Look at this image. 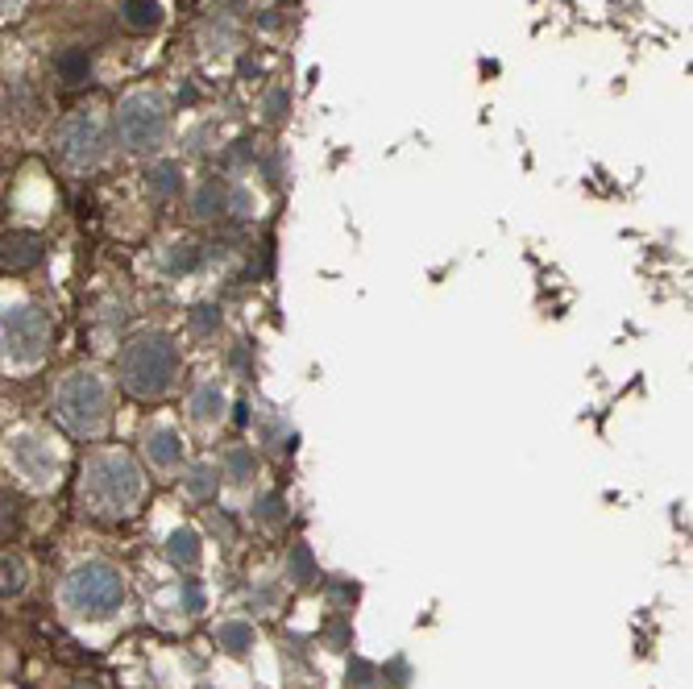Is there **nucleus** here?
I'll use <instances>...</instances> for the list:
<instances>
[{"label": "nucleus", "mask_w": 693, "mask_h": 689, "mask_svg": "<svg viewBox=\"0 0 693 689\" xmlns=\"http://www.w3.org/2000/svg\"><path fill=\"white\" fill-rule=\"evenodd\" d=\"M179 353L166 333H146L121 353V387L137 399H158L175 382Z\"/></svg>", "instance_id": "f257e3e1"}, {"label": "nucleus", "mask_w": 693, "mask_h": 689, "mask_svg": "<svg viewBox=\"0 0 693 689\" xmlns=\"http://www.w3.org/2000/svg\"><path fill=\"white\" fill-rule=\"evenodd\" d=\"M142 494V474L125 453H96L83 470V499L100 515H121Z\"/></svg>", "instance_id": "f03ea898"}, {"label": "nucleus", "mask_w": 693, "mask_h": 689, "mask_svg": "<svg viewBox=\"0 0 693 689\" xmlns=\"http://www.w3.org/2000/svg\"><path fill=\"white\" fill-rule=\"evenodd\" d=\"M54 416L75 436H96L108 420V387L96 374H71L54 395Z\"/></svg>", "instance_id": "7ed1b4c3"}, {"label": "nucleus", "mask_w": 693, "mask_h": 689, "mask_svg": "<svg viewBox=\"0 0 693 689\" xmlns=\"http://www.w3.org/2000/svg\"><path fill=\"white\" fill-rule=\"evenodd\" d=\"M121 602H125V582L113 565L88 561L67 577V606L83 619H108L113 611H121Z\"/></svg>", "instance_id": "20e7f679"}, {"label": "nucleus", "mask_w": 693, "mask_h": 689, "mask_svg": "<svg viewBox=\"0 0 693 689\" xmlns=\"http://www.w3.org/2000/svg\"><path fill=\"white\" fill-rule=\"evenodd\" d=\"M166 133V108L154 92H137L117 108V137L125 150H154Z\"/></svg>", "instance_id": "39448f33"}, {"label": "nucleus", "mask_w": 693, "mask_h": 689, "mask_svg": "<svg viewBox=\"0 0 693 689\" xmlns=\"http://www.w3.org/2000/svg\"><path fill=\"white\" fill-rule=\"evenodd\" d=\"M100 146H104V133H100V121L92 113L67 117L59 125V133H54V150H59V158H67L71 167H88V162H96Z\"/></svg>", "instance_id": "423d86ee"}, {"label": "nucleus", "mask_w": 693, "mask_h": 689, "mask_svg": "<svg viewBox=\"0 0 693 689\" xmlns=\"http://www.w3.org/2000/svg\"><path fill=\"white\" fill-rule=\"evenodd\" d=\"M0 333H5V345L17 362H38L46 349V320L34 308H9L0 316Z\"/></svg>", "instance_id": "0eeeda50"}, {"label": "nucleus", "mask_w": 693, "mask_h": 689, "mask_svg": "<svg viewBox=\"0 0 693 689\" xmlns=\"http://www.w3.org/2000/svg\"><path fill=\"white\" fill-rule=\"evenodd\" d=\"M42 241L34 233H0V270L21 274V270H34L42 262Z\"/></svg>", "instance_id": "6e6552de"}, {"label": "nucleus", "mask_w": 693, "mask_h": 689, "mask_svg": "<svg viewBox=\"0 0 693 689\" xmlns=\"http://www.w3.org/2000/svg\"><path fill=\"white\" fill-rule=\"evenodd\" d=\"M13 461L21 465V474L34 478V482H46L54 474V453L42 445L38 436H17L13 440Z\"/></svg>", "instance_id": "1a4fd4ad"}, {"label": "nucleus", "mask_w": 693, "mask_h": 689, "mask_svg": "<svg viewBox=\"0 0 693 689\" xmlns=\"http://www.w3.org/2000/svg\"><path fill=\"white\" fill-rule=\"evenodd\" d=\"M146 457L154 465H175L183 457V445H179V432L175 428H150L146 432Z\"/></svg>", "instance_id": "9d476101"}, {"label": "nucleus", "mask_w": 693, "mask_h": 689, "mask_svg": "<svg viewBox=\"0 0 693 689\" xmlns=\"http://www.w3.org/2000/svg\"><path fill=\"white\" fill-rule=\"evenodd\" d=\"M54 71H59V79H63L67 88H79L83 79H88V71H92L88 50H83V46H67L59 59H54Z\"/></svg>", "instance_id": "9b49d317"}, {"label": "nucleus", "mask_w": 693, "mask_h": 689, "mask_svg": "<svg viewBox=\"0 0 693 689\" xmlns=\"http://www.w3.org/2000/svg\"><path fill=\"white\" fill-rule=\"evenodd\" d=\"M229 208V187L220 183V179H208L200 191H196V200H191V212H196L200 220H208V216H220Z\"/></svg>", "instance_id": "f8f14e48"}, {"label": "nucleus", "mask_w": 693, "mask_h": 689, "mask_svg": "<svg viewBox=\"0 0 693 689\" xmlns=\"http://www.w3.org/2000/svg\"><path fill=\"white\" fill-rule=\"evenodd\" d=\"M121 21L129 25V30L146 34V30H154V25L162 21V9H158V0H125V5H121Z\"/></svg>", "instance_id": "ddd939ff"}, {"label": "nucleus", "mask_w": 693, "mask_h": 689, "mask_svg": "<svg viewBox=\"0 0 693 689\" xmlns=\"http://www.w3.org/2000/svg\"><path fill=\"white\" fill-rule=\"evenodd\" d=\"M187 411H191V416H196V420H216L220 411H225V395H220L216 382H200V387L191 391Z\"/></svg>", "instance_id": "4468645a"}, {"label": "nucleus", "mask_w": 693, "mask_h": 689, "mask_svg": "<svg viewBox=\"0 0 693 689\" xmlns=\"http://www.w3.org/2000/svg\"><path fill=\"white\" fill-rule=\"evenodd\" d=\"M146 183H150V196H154L158 204L171 200V196H179V187H183L175 162H158V167H150V171H146Z\"/></svg>", "instance_id": "2eb2a0df"}, {"label": "nucleus", "mask_w": 693, "mask_h": 689, "mask_svg": "<svg viewBox=\"0 0 693 689\" xmlns=\"http://www.w3.org/2000/svg\"><path fill=\"white\" fill-rule=\"evenodd\" d=\"M220 470H225L229 482H249L258 470V461L245 445H233V449H225V457H220Z\"/></svg>", "instance_id": "dca6fc26"}, {"label": "nucleus", "mask_w": 693, "mask_h": 689, "mask_svg": "<svg viewBox=\"0 0 693 689\" xmlns=\"http://www.w3.org/2000/svg\"><path fill=\"white\" fill-rule=\"evenodd\" d=\"M166 557H171L179 569L196 565V561H200V536L191 532V528H179V532L171 536V544H166Z\"/></svg>", "instance_id": "f3484780"}, {"label": "nucleus", "mask_w": 693, "mask_h": 689, "mask_svg": "<svg viewBox=\"0 0 693 689\" xmlns=\"http://www.w3.org/2000/svg\"><path fill=\"white\" fill-rule=\"evenodd\" d=\"M21 590H25V565L17 557L0 553V598H13Z\"/></svg>", "instance_id": "a211bd4d"}, {"label": "nucleus", "mask_w": 693, "mask_h": 689, "mask_svg": "<svg viewBox=\"0 0 693 689\" xmlns=\"http://www.w3.org/2000/svg\"><path fill=\"white\" fill-rule=\"evenodd\" d=\"M216 640L225 644V652L245 656L249 644H254V627H249V623H225V627H220V636H216Z\"/></svg>", "instance_id": "6ab92c4d"}, {"label": "nucleus", "mask_w": 693, "mask_h": 689, "mask_svg": "<svg viewBox=\"0 0 693 689\" xmlns=\"http://www.w3.org/2000/svg\"><path fill=\"white\" fill-rule=\"evenodd\" d=\"M216 474L208 470V465H191V470H187V478H183V490L191 494V499H208V494L216 490Z\"/></svg>", "instance_id": "aec40b11"}, {"label": "nucleus", "mask_w": 693, "mask_h": 689, "mask_svg": "<svg viewBox=\"0 0 693 689\" xmlns=\"http://www.w3.org/2000/svg\"><path fill=\"white\" fill-rule=\"evenodd\" d=\"M17 523H21V507H17V499H13L9 490H0V544L13 540Z\"/></svg>", "instance_id": "412c9836"}, {"label": "nucleus", "mask_w": 693, "mask_h": 689, "mask_svg": "<svg viewBox=\"0 0 693 689\" xmlns=\"http://www.w3.org/2000/svg\"><path fill=\"white\" fill-rule=\"evenodd\" d=\"M287 577H295V582H312V577H316V569H312V553H308V548H295V553H291V561H287Z\"/></svg>", "instance_id": "4be33fe9"}, {"label": "nucleus", "mask_w": 693, "mask_h": 689, "mask_svg": "<svg viewBox=\"0 0 693 689\" xmlns=\"http://www.w3.org/2000/svg\"><path fill=\"white\" fill-rule=\"evenodd\" d=\"M216 324H220V312L216 308H196V316H191V328H196L200 337H208Z\"/></svg>", "instance_id": "5701e85b"}, {"label": "nucleus", "mask_w": 693, "mask_h": 689, "mask_svg": "<svg viewBox=\"0 0 693 689\" xmlns=\"http://www.w3.org/2000/svg\"><path fill=\"white\" fill-rule=\"evenodd\" d=\"M183 606L187 611H204V586L196 582V577H187L183 582Z\"/></svg>", "instance_id": "b1692460"}, {"label": "nucleus", "mask_w": 693, "mask_h": 689, "mask_svg": "<svg viewBox=\"0 0 693 689\" xmlns=\"http://www.w3.org/2000/svg\"><path fill=\"white\" fill-rule=\"evenodd\" d=\"M283 515V499L279 494H266V499L258 503V519H279Z\"/></svg>", "instance_id": "393cba45"}, {"label": "nucleus", "mask_w": 693, "mask_h": 689, "mask_svg": "<svg viewBox=\"0 0 693 689\" xmlns=\"http://www.w3.org/2000/svg\"><path fill=\"white\" fill-rule=\"evenodd\" d=\"M370 673H374V669L357 660V665L349 669V685H357V689H370V685H374V677H370Z\"/></svg>", "instance_id": "a878e982"}, {"label": "nucleus", "mask_w": 693, "mask_h": 689, "mask_svg": "<svg viewBox=\"0 0 693 689\" xmlns=\"http://www.w3.org/2000/svg\"><path fill=\"white\" fill-rule=\"evenodd\" d=\"M71 689H100L92 677H79V681H71Z\"/></svg>", "instance_id": "bb28decb"}]
</instances>
